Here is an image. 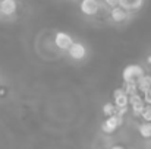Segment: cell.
Returning <instances> with one entry per match:
<instances>
[{"label":"cell","instance_id":"12","mask_svg":"<svg viewBox=\"0 0 151 149\" xmlns=\"http://www.w3.org/2000/svg\"><path fill=\"white\" fill-rule=\"evenodd\" d=\"M138 132H139V135H141L142 138L150 139V138H151V123H148V121H144L142 124H139Z\"/></svg>","mask_w":151,"mask_h":149},{"label":"cell","instance_id":"10","mask_svg":"<svg viewBox=\"0 0 151 149\" xmlns=\"http://www.w3.org/2000/svg\"><path fill=\"white\" fill-rule=\"evenodd\" d=\"M110 16H111V19L114 22H123L128 18V12L125 9H122L120 6H116V7H111Z\"/></svg>","mask_w":151,"mask_h":149},{"label":"cell","instance_id":"3","mask_svg":"<svg viewBox=\"0 0 151 149\" xmlns=\"http://www.w3.org/2000/svg\"><path fill=\"white\" fill-rule=\"evenodd\" d=\"M79 7L84 15L94 16V15H97V12L100 9V3H99V0H82Z\"/></svg>","mask_w":151,"mask_h":149},{"label":"cell","instance_id":"1","mask_svg":"<svg viewBox=\"0 0 151 149\" xmlns=\"http://www.w3.org/2000/svg\"><path fill=\"white\" fill-rule=\"evenodd\" d=\"M144 75H145V72L139 64H128L122 72V79H123V82H137Z\"/></svg>","mask_w":151,"mask_h":149},{"label":"cell","instance_id":"18","mask_svg":"<svg viewBox=\"0 0 151 149\" xmlns=\"http://www.w3.org/2000/svg\"><path fill=\"white\" fill-rule=\"evenodd\" d=\"M110 149H125L123 146H120V145H114V146H111Z\"/></svg>","mask_w":151,"mask_h":149},{"label":"cell","instance_id":"15","mask_svg":"<svg viewBox=\"0 0 151 149\" xmlns=\"http://www.w3.org/2000/svg\"><path fill=\"white\" fill-rule=\"evenodd\" d=\"M141 117L144 118V121H148L151 123V105H145L142 113H141Z\"/></svg>","mask_w":151,"mask_h":149},{"label":"cell","instance_id":"6","mask_svg":"<svg viewBox=\"0 0 151 149\" xmlns=\"http://www.w3.org/2000/svg\"><path fill=\"white\" fill-rule=\"evenodd\" d=\"M113 98H114V107H116V108H123V107H128V105H129V97H128V94L123 91V88L114 89Z\"/></svg>","mask_w":151,"mask_h":149},{"label":"cell","instance_id":"17","mask_svg":"<svg viewBox=\"0 0 151 149\" xmlns=\"http://www.w3.org/2000/svg\"><path fill=\"white\" fill-rule=\"evenodd\" d=\"M104 3H106L107 6H110V7H116V6H119V0H104Z\"/></svg>","mask_w":151,"mask_h":149},{"label":"cell","instance_id":"9","mask_svg":"<svg viewBox=\"0 0 151 149\" xmlns=\"http://www.w3.org/2000/svg\"><path fill=\"white\" fill-rule=\"evenodd\" d=\"M144 4V0H119V6L125 10H139Z\"/></svg>","mask_w":151,"mask_h":149},{"label":"cell","instance_id":"16","mask_svg":"<svg viewBox=\"0 0 151 149\" xmlns=\"http://www.w3.org/2000/svg\"><path fill=\"white\" fill-rule=\"evenodd\" d=\"M142 99H144V104H145V105H151V91L145 92L144 97H142Z\"/></svg>","mask_w":151,"mask_h":149},{"label":"cell","instance_id":"13","mask_svg":"<svg viewBox=\"0 0 151 149\" xmlns=\"http://www.w3.org/2000/svg\"><path fill=\"white\" fill-rule=\"evenodd\" d=\"M123 91L128 94V97L129 95H134V94H138V85H137V82H125Z\"/></svg>","mask_w":151,"mask_h":149},{"label":"cell","instance_id":"8","mask_svg":"<svg viewBox=\"0 0 151 149\" xmlns=\"http://www.w3.org/2000/svg\"><path fill=\"white\" fill-rule=\"evenodd\" d=\"M16 0H0V12L4 16H10L16 12Z\"/></svg>","mask_w":151,"mask_h":149},{"label":"cell","instance_id":"2","mask_svg":"<svg viewBox=\"0 0 151 149\" xmlns=\"http://www.w3.org/2000/svg\"><path fill=\"white\" fill-rule=\"evenodd\" d=\"M122 124H123V117H122V115H117V114H113V115L107 117V118L103 121L101 130H103L104 133L110 135V133H114V130H116L119 126H122Z\"/></svg>","mask_w":151,"mask_h":149},{"label":"cell","instance_id":"19","mask_svg":"<svg viewBox=\"0 0 151 149\" xmlns=\"http://www.w3.org/2000/svg\"><path fill=\"white\" fill-rule=\"evenodd\" d=\"M147 61H148V64H151V54L147 57Z\"/></svg>","mask_w":151,"mask_h":149},{"label":"cell","instance_id":"7","mask_svg":"<svg viewBox=\"0 0 151 149\" xmlns=\"http://www.w3.org/2000/svg\"><path fill=\"white\" fill-rule=\"evenodd\" d=\"M54 43H56V46L60 50H68L73 41H72V37L69 34H66V32H57L56 34V38H54Z\"/></svg>","mask_w":151,"mask_h":149},{"label":"cell","instance_id":"14","mask_svg":"<svg viewBox=\"0 0 151 149\" xmlns=\"http://www.w3.org/2000/svg\"><path fill=\"white\" fill-rule=\"evenodd\" d=\"M103 114H104V115H107V117H110V115L116 114V107H114V104H111V102L104 104V105H103Z\"/></svg>","mask_w":151,"mask_h":149},{"label":"cell","instance_id":"5","mask_svg":"<svg viewBox=\"0 0 151 149\" xmlns=\"http://www.w3.org/2000/svg\"><path fill=\"white\" fill-rule=\"evenodd\" d=\"M68 53H69V56L73 60H82L85 57V54H87V48L81 43H72L70 47L68 48Z\"/></svg>","mask_w":151,"mask_h":149},{"label":"cell","instance_id":"11","mask_svg":"<svg viewBox=\"0 0 151 149\" xmlns=\"http://www.w3.org/2000/svg\"><path fill=\"white\" fill-rule=\"evenodd\" d=\"M137 85H138V91L142 92V94L151 91V76L150 75H144L142 78H139L137 81Z\"/></svg>","mask_w":151,"mask_h":149},{"label":"cell","instance_id":"4","mask_svg":"<svg viewBox=\"0 0 151 149\" xmlns=\"http://www.w3.org/2000/svg\"><path fill=\"white\" fill-rule=\"evenodd\" d=\"M129 105L132 107V113H134L135 117L141 115V113H142V110H144V107H145L144 99H142V97H141L139 94L129 95Z\"/></svg>","mask_w":151,"mask_h":149}]
</instances>
